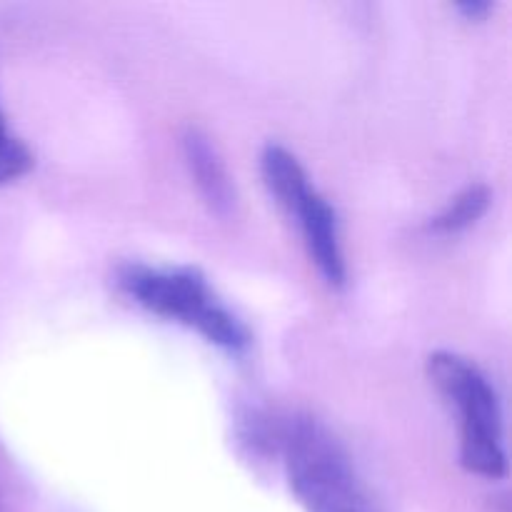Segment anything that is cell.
Listing matches in <instances>:
<instances>
[{
  "instance_id": "1",
  "label": "cell",
  "mask_w": 512,
  "mask_h": 512,
  "mask_svg": "<svg viewBox=\"0 0 512 512\" xmlns=\"http://www.w3.org/2000/svg\"><path fill=\"white\" fill-rule=\"evenodd\" d=\"M288 485L305 512H383L338 438L308 415L283 430Z\"/></svg>"
},
{
  "instance_id": "2",
  "label": "cell",
  "mask_w": 512,
  "mask_h": 512,
  "mask_svg": "<svg viewBox=\"0 0 512 512\" xmlns=\"http://www.w3.org/2000/svg\"><path fill=\"white\" fill-rule=\"evenodd\" d=\"M118 285L140 308L158 318L175 320L198 330L208 343L240 353L248 348L245 325L215 298L210 285L198 270L190 268H150V265H123Z\"/></svg>"
},
{
  "instance_id": "3",
  "label": "cell",
  "mask_w": 512,
  "mask_h": 512,
  "mask_svg": "<svg viewBox=\"0 0 512 512\" xmlns=\"http://www.w3.org/2000/svg\"><path fill=\"white\" fill-rule=\"evenodd\" d=\"M428 375L460 413V463L468 473L498 480L508 473L498 393L483 373L455 353H433Z\"/></svg>"
},
{
  "instance_id": "4",
  "label": "cell",
  "mask_w": 512,
  "mask_h": 512,
  "mask_svg": "<svg viewBox=\"0 0 512 512\" xmlns=\"http://www.w3.org/2000/svg\"><path fill=\"white\" fill-rule=\"evenodd\" d=\"M290 215L298 218L300 230H303L305 245L323 273L335 288H343L348 270H345V255L343 245H340V230H338V215H335L333 205L323 198L315 188L305 190L298 200L288 208Z\"/></svg>"
},
{
  "instance_id": "5",
  "label": "cell",
  "mask_w": 512,
  "mask_h": 512,
  "mask_svg": "<svg viewBox=\"0 0 512 512\" xmlns=\"http://www.w3.org/2000/svg\"><path fill=\"white\" fill-rule=\"evenodd\" d=\"M183 158L210 210L228 215L235 208V185L213 140L200 128H188L183 133Z\"/></svg>"
},
{
  "instance_id": "6",
  "label": "cell",
  "mask_w": 512,
  "mask_h": 512,
  "mask_svg": "<svg viewBox=\"0 0 512 512\" xmlns=\"http://www.w3.org/2000/svg\"><path fill=\"white\" fill-rule=\"evenodd\" d=\"M490 205V190L488 185L475 183L460 190L443 210L433 218V230L438 233H460V230L470 228L478 223L485 215Z\"/></svg>"
},
{
  "instance_id": "7",
  "label": "cell",
  "mask_w": 512,
  "mask_h": 512,
  "mask_svg": "<svg viewBox=\"0 0 512 512\" xmlns=\"http://www.w3.org/2000/svg\"><path fill=\"white\" fill-rule=\"evenodd\" d=\"M33 168V153L20 138H15L8 128L3 108H0V185L18 180Z\"/></svg>"
},
{
  "instance_id": "8",
  "label": "cell",
  "mask_w": 512,
  "mask_h": 512,
  "mask_svg": "<svg viewBox=\"0 0 512 512\" xmlns=\"http://www.w3.org/2000/svg\"><path fill=\"white\" fill-rule=\"evenodd\" d=\"M458 10L470 20H480L493 10V5L485 3V0H465V3H458Z\"/></svg>"
},
{
  "instance_id": "9",
  "label": "cell",
  "mask_w": 512,
  "mask_h": 512,
  "mask_svg": "<svg viewBox=\"0 0 512 512\" xmlns=\"http://www.w3.org/2000/svg\"><path fill=\"white\" fill-rule=\"evenodd\" d=\"M0 512H5V503H3V493H0Z\"/></svg>"
}]
</instances>
